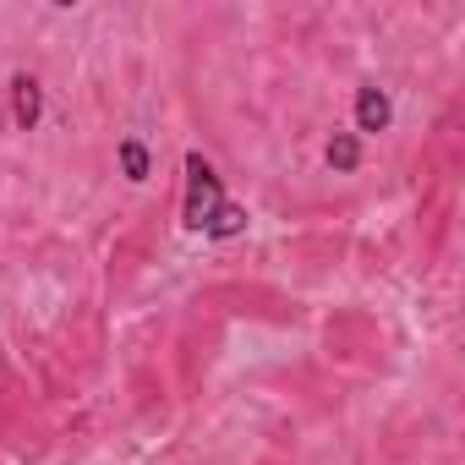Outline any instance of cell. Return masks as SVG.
I'll list each match as a JSON object with an SVG mask.
<instances>
[{
	"instance_id": "3",
	"label": "cell",
	"mask_w": 465,
	"mask_h": 465,
	"mask_svg": "<svg viewBox=\"0 0 465 465\" xmlns=\"http://www.w3.org/2000/svg\"><path fill=\"white\" fill-rule=\"evenodd\" d=\"M389 115H394V104H389L383 88H361L356 94V132H383Z\"/></svg>"
},
{
	"instance_id": "4",
	"label": "cell",
	"mask_w": 465,
	"mask_h": 465,
	"mask_svg": "<svg viewBox=\"0 0 465 465\" xmlns=\"http://www.w3.org/2000/svg\"><path fill=\"white\" fill-rule=\"evenodd\" d=\"M329 164H334V170H356V164H361V143H356L351 132H340V137L329 143Z\"/></svg>"
},
{
	"instance_id": "1",
	"label": "cell",
	"mask_w": 465,
	"mask_h": 465,
	"mask_svg": "<svg viewBox=\"0 0 465 465\" xmlns=\"http://www.w3.org/2000/svg\"><path fill=\"white\" fill-rule=\"evenodd\" d=\"M219 208H224V186H219L213 164L203 153H186V203H181V219L192 230H208Z\"/></svg>"
},
{
	"instance_id": "2",
	"label": "cell",
	"mask_w": 465,
	"mask_h": 465,
	"mask_svg": "<svg viewBox=\"0 0 465 465\" xmlns=\"http://www.w3.org/2000/svg\"><path fill=\"white\" fill-rule=\"evenodd\" d=\"M12 115H17V126L23 132H34L39 126V115H45V94H39V83L34 77H12Z\"/></svg>"
},
{
	"instance_id": "5",
	"label": "cell",
	"mask_w": 465,
	"mask_h": 465,
	"mask_svg": "<svg viewBox=\"0 0 465 465\" xmlns=\"http://www.w3.org/2000/svg\"><path fill=\"white\" fill-rule=\"evenodd\" d=\"M247 230V213L236 208V203H224L219 213H213V224H208V236H242Z\"/></svg>"
},
{
	"instance_id": "6",
	"label": "cell",
	"mask_w": 465,
	"mask_h": 465,
	"mask_svg": "<svg viewBox=\"0 0 465 465\" xmlns=\"http://www.w3.org/2000/svg\"><path fill=\"white\" fill-rule=\"evenodd\" d=\"M121 164H126V181H143V175H148V148H143L137 137H126V143H121Z\"/></svg>"
}]
</instances>
